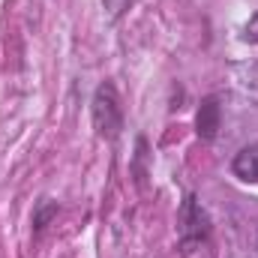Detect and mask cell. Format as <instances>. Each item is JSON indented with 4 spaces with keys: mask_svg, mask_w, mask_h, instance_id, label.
Returning <instances> with one entry per match:
<instances>
[{
    "mask_svg": "<svg viewBox=\"0 0 258 258\" xmlns=\"http://www.w3.org/2000/svg\"><path fill=\"white\" fill-rule=\"evenodd\" d=\"M243 39H246V42H252V45H258V12L249 18V24L243 27Z\"/></svg>",
    "mask_w": 258,
    "mask_h": 258,
    "instance_id": "cell-5",
    "label": "cell"
},
{
    "mask_svg": "<svg viewBox=\"0 0 258 258\" xmlns=\"http://www.w3.org/2000/svg\"><path fill=\"white\" fill-rule=\"evenodd\" d=\"M231 171H234V177H240L246 183H258V144L243 147L231 159Z\"/></svg>",
    "mask_w": 258,
    "mask_h": 258,
    "instance_id": "cell-2",
    "label": "cell"
},
{
    "mask_svg": "<svg viewBox=\"0 0 258 258\" xmlns=\"http://www.w3.org/2000/svg\"><path fill=\"white\" fill-rule=\"evenodd\" d=\"M255 252H258V237H255Z\"/></svg>",
    "mask_w": 258,
    "mask_h": 258,
    "instance_id": "cell-6",
    "label": "cell"
},
{
    "mask_svg": "<svg viewBox=\"0 0 258 258\" xmlns=\"http://www.w3.org/2000/svg\"><path fill=\"white\" fill-rule=\"evenodd\" d=\"M195 126H198V135H201V138H213V135H216V129H219V105H216L213 96L204 99V105L198 108Z\"/></svg>",
    "mask_w": 258,
    "mask_h": 258,
    "instance_id": "cell-4",
    "label": "cell"
},
{
    "mask_svg": "<svg viewBox=\"0 0 258 258\" xmlns=\"http://www.w3.org/2000/svg\"><path fill=\"white\" fill-rule=\"evenodd\" d=\"M93 129L99 138L114 141L123 129V108H120V96L114 90V84H99L93 93Z\"/></svg>",
    "mask_w": 258,
    "mask_h": 258,
    "instance_id": "cell-1",
    "label": "cell"
},
{
    "mask_svg": "<svg viewBox=\"0 0 258 258\" xmlns=\"http://www.w3.org/2000/svg\"><path fill=\"white\" fill-rule=\"evenodd\" d=\"M204 234H207V216L195 204V198H186V207H183V237L201 240Z\"/></svg>",
    "mask_w": 258,
    "mask_h": 258,
    "instance_id": "cell-3",
    "label": "cell"
},
{
    "mask_svg": "<svg viewBox=\"0 0 258 258\" xmlns=\"http://www.w3.org/2000/svg\"><path fill=\"white\" fill-rule=\"evenodd\" d=\"M255 81H258V78H255Z\"/></svg>",
    "mask_w": 258,
    "mask_h": 258,
    "instance_id": "cell-7",
    "label": "cell"
}]
</instances>
